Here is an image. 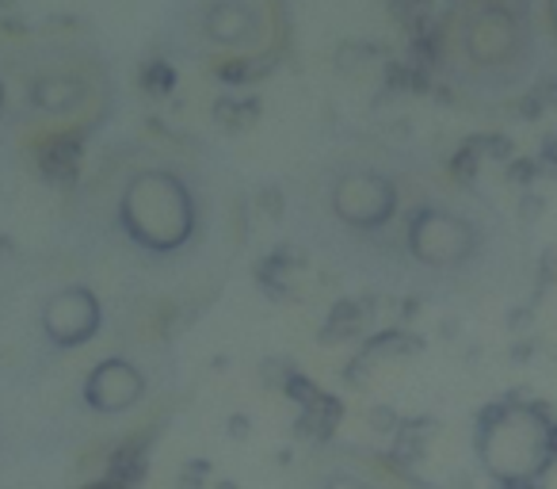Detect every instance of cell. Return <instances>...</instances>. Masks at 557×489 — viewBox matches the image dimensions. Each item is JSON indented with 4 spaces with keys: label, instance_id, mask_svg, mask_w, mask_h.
Returning a JSON list of instances; mask_svg holds the SVG:
<instances>
[{
    "label": "cell",
    "instance_id": "cell-9",
    "mask_svg": "<svg viewBox=\"0 0 557 489\" xmlns=\"http://www.w3.org/2000/svg\"><path fill=\"white\" fill-rule=\"evenodd\" d=\"M321 489H374L367 478H359V474H333V478H325L321 481Z\"/></svg>",
    "mask_w": 557,
    "mask_h": 489
},
{
    "label": "cell",
    "instance_id": "cell-3",
    "mask_svg": "<svg viewBox=\"0 0 557 489\" xmlns=\"http://www.w3.org/2000/svg\"><path fill=\"white\" fill-rule=\"evenodd\" d=\"M199 195L191 180L180 176L176 169L149 164L138 169L123 184L119 195V230L153 257H176L199 233Z\"/></svg>",
    "mask_w": 557,
    "mask_h": 489
},
{
    "label": "cell",
    "instance_id": "cell-5",
    "mask_svg": "<svg viewBox=\"0 0 557 489\" xmlns=\"http://www.w3.org/2000/svg\"><path fill=\"white\" fill-rule=\"evenodd\" d=\"M278 32L275 0H210L202 16V39L218 54H252L263 47L268 35Z\"/></svg>",
    "mask_w": 557,
    "mask_h": 489
},
{
    "label": "cell",
    "instance_id": "cell-4",
    "mask_svg": "<svg viewBox=\"0 0 557 489\" xmlns=\"http://www.w3.org/2000/svg\"><path fill=\"white\" fill-rule=\"evenodd\" d=\"M478 463L496 486L531 489L546 478L557 459V425L542 405L500 402L481 413L473 432Z\"/></svg>",
    "mask_w": 557,
    "mask_h": 489
},
{
    "label": "cell",
    "instance_id": "cell-8",
    "mask_svg": "<svg viewBox=\"0 0 557 489\" xmlns=\"http://www.w3.org/2000/svg\"><path fill=\"white\" fill-rule=\"evenodd\" d=\"M81 100V88L65 77H42L35 81V103L39 108H50V111H65Z\"/></svg>",
    "mask_w": 557,
    "mask_h": 489
},
{
    "label": "cell",
    "instance_id": "cell-1",
    "mask_svg": "<svg viewBox=\"0 0 557 489\" xmlns=\"http://www.w3.org/2000/svg\"><path fill=\"white\" fill-rule=\"evenodd\" d=\"M295 237L336 272L420 298H478L516 280V233L455 172L351 134L278 187Z\"/></svg>",
    "mask_w": 557,
    "mask_h": 489
},
{
    "label": "cell",
    "instance_id": "cell-2",
    "mask_svg": "<svg viewBox=\"0 0 557 489\" xmlns=\"http://www.w3.org/2000/svg\"><path fill=\"white\" fill-rule=\"evenodd\" d=\"M554 0H450L435 62L473 100H511L549 65Z\"/></svg>",
    "mask_w": 557,
    "mask_h": 489
},
{
    "label": "cell",
    "instance_id": "cell-7",
    "mask_svg": "<svg viewBox=\"0 0 557 489\" xmlns=\"http://www.w3.org/2000/svg\"><path fill=\"white\" fill-rule=\"evenodd\" d=\"M146 379L131 359H100L85 379V402L96 413H126L141 402Z\"/></svg>",
    "mask_w": 557,
    "mask_h": 489
},
{
    "label": "cell",
    "instance_id": "cell-10",
    "mask_svg": "<svg viewBox=\"0 0 557 489\" xmlns=\"http://www.w3.org/2000/svg\"><path fill=\"white\" fill-rule=\"evenodd\" d=\"M0 108H4V81H0Z\"/></svg>",
    "mask_w": 557,
    "mask_h": 489
},
{
    "label": "cell",
    "instance_id": "cell-6",
    "mask_svg": "<svg viewBox=\"0 0 557 489\" xmlns=\"http://www.w3.org/2000/svg\"><path fill=\"white\" fill-rule=\"evenodd\" d=\"M100 326H103L100 298H96L92 288H81V283L62 288L42 306V333L58 349H81V344H88L100 333Z\"/></svg>",
    "mask_w": 557,
    "mask_h": 489
}]
</instances>
